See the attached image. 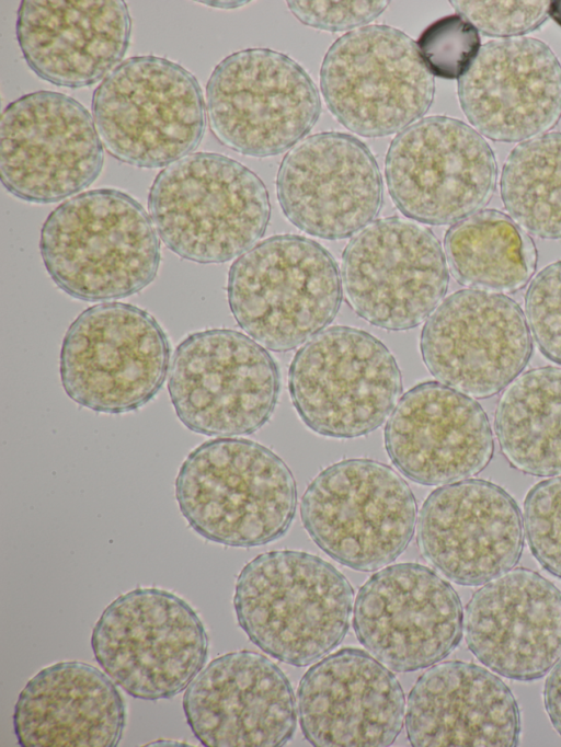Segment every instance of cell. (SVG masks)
<instances>
[{
  "instance_id": "cell-25",
  "label": "cell",
  "mask_w": 561,
  "mask_h": 747,
  "mask_svg": "<svg viewBox=\"0 0 561 747\" xmlns=\"http://www.w3.org/2000/svg\"><path fill=\"white\" fill-rule=\"evenodd\" d=\"M465 634L491 670L517 680L540 678L561 659V593L531 570H510L472 595Z\"/></svg>"
},
{
  "instance_id": "cell-29",
  "label": "cell",
  "mask_w": 561,
  "mask_h": 747,
  "mask_svg": "<svg viewBox=\"0 0 561 747\" xmlns=\"http://www.w3.org/2000/svg\"><path fill=\"white\" fill-rule=\"evenodd\" d=\"M504 457L531 475H561V368L520 373L502 394L494 418Z\"/></svg>"
},
{
  "instance_id": "cell-3",
  "label": "cell",
  "mask_w": 561,
  "mask_h": 747,
  "mask_svg": "<svg viewBox=\"0 0 561 747\" xmlns=\"http://www.w3.org/2000/svg\"><path fill=\"white\" fill-rule=\"evenodd\" d=\"M175 497L190 527L230 547L263 545L283 537L295 516L297 489L288 466L244 438H215L188 453Z\"/></svg>"
},
{
  "instance_id": "cell-12",
  "label": "cell",
  "mask_w": 561,
  "mask_h": 747,
  "mask_svg": "<svg viewBox=\"0 0 561 747\" xmlns=\"http://www.w3.org/2000/svg\"><path fill=\"white\" fill-rule=\"evenodd\" d=\"M278 366L257 342L230 329L188 334L176 347L168 390L176 416L207 436L250 435L272 416Z\"/></svg>"
},
{
  "instance_id": "cell-32",
  "label": "cell",
  "mask_w": 561,
  "mask_h": 747,
  "mask_svg": "<svg viewBox=\"0 0 561 747\" xmlns=\"http://www.w3.org/2000/svg\"><path fill=\"white\" fill-rule=\"evenodd\" d=\"M416 45L433 76L459 79L477 56L481 42L478 30L469 21L453 14L427 26Z\"/></svg>"
},
{
  "instance_id": "cell-9",
  "label": "cell",
  "mask_w": 561,
  "mask_h": 747,
  "mask_svg": "<svg viewBox=\"0 0 561 747\" xmlns=\"http://www.w3.org/2000/svg\"><path fill=\"white\" fill-rule=\"evenodd\" d=\"M288 390L302 422L332 438L377 429L402 392L399 366L387 346L366 331L337 325L308 341L294 356Z\"/></svg>"
},
{
  "instance_id": "cell-6",
  "label": "cell",
  "mask_w": 561,
  "mask_h": 747,
  "mask_svg": "<svg viewBox=\"0 0 561 747\" xmlns=\"http://www.w3.org/2000/svg\"><path fill=\"white\" fill-rule=\"evenodd\" d=\"M92 115L107 152L137 168L157 169L187 156L206 128L197 79L181 65L135 56L107 74L92 96Z\"/></svg>"
},
{
  "instance_id": "cell-33",
  "label": "cell",
  "mask_w": 561,
  "mask_h": 747,
  "mask_svg": "<svg viewBox=\"0 0 561 747\" xmlns=\"http://www.w3.org/2000/svg\"><path fill=\"white\" fill-rule=\"evenodd\" d=\"M523 524L534 556L561 577V475L541 481L528 492Z\"/></svg>"
},
{
  "instance_id": "cell-17",
  "label": "cell",
  "mask_w": 561,
  "mask_h": 747,
  "mask_svg": "<svg viewBox=\"0 0 561 747\" xmlns=\"http://www.w3.org/2000/svg\"><path fill=\"white\" fill-rule=\"evenodd\" d=\"M420 348L437 380L484 399L520 375L533 343L516 301L503 294L469 288L448 296L428 317Z\"/></svg>"
},
{
  "instance_id": "cell-15",
  "label": "cell",
  "mask_w": 561,
  "mask_h": 747,
  "mask_svg": "<svg viewBox=\"0 0 561 747\" xmlns=\"http://www.w3.org/2000/svg\"><path fill=\"white\" fill-rule=\"evenodd\" d=\"M103 143L93 116L73 97L36 91L11 102L0 119V175L13 196L50 204L99 176Z\"/></svg>"
},
{
  "instance_id": "cell-23",
  "label": "cell",
  "mask_w": 561,
  "mask_h": 747,
  "mask_svg": "<svg viewBox=\"0 0 561 747\" xmlns=\"http://www.w3.org/2000/svg\"><path fill=\"white\" fill-rule=\"evenodd\" d=\"M302 733L313 746L391 745L405 700L397 677L363 650L346 647L311 666L297 691Z\"/></svg>"
},
{
  "instance_id": "cell-19",
  "label": "cell",
  "mask_w": 561,
  "mask_h": 747,
  "mask_svg": "<svg viewBox=\"0 0 561 747\" xmlns=\"http://www.w3.org/2000/svg\"><path fill=\"white\" fill-rule=\"evenodd\" d=\"M277 197L287 219L311 235L340 240L371 223L382 205V180L370 149L339 131L314 134L283 159Z\"/></svg>"
},
{
  "instance_id": "cell-26",
  "label": "cell",
  "mask_w": 561,
  "mask_h": 747,
  "mask_svg": "<svg viewBox=\"0 0 561 747\" xmlns=\"http://www.w3.org/2000/svg\"><path fill=\"white\" fill-rule=\"evenodd\" d=\"M131 18L122 0H24L16 38L30 69L58 87H89L124 58Z\"/></svg>"
},
{
  "instance_id": "cell-8",
  "label": "cell",
  "mask_w": 561,
  "mask_h": 747,
  "mask_svg": "<svg viewBox=\"0 0 561 747\" xmlns=\"http://www.w3.org/2000/svg\"><path fill=\"white\" fill-rule=\"evenodd\" d=\"M300 514L308 535L324 553L353 570L370 572L393 562L409 545L416 501L389 466L345 459L311 481Z\"/></svg>"
},
{
  "instance_id": "cell-27",
  "label": "cell",
  "mask_w": 561,
  "mask_h": 747,
  "mask_svg": "<svg viewBox=\"0 0 561 747\" xmlns=\"http://www.w3.org/2000/svg\"><path fill=\"white\" fill-rule=\"evenodd\" d=\"M412 746H496L518 744L517 702L496 675L471 663L449 660L420 676L405 714Z\"/></svg>"
},
{
  "instance_id": "cell-1",
  "label": "cell",
  "mask_w": 561,
  "mask_h": 747,
  "mask_svg": "<svg viewBox=\"0 0 561 747\" xmlns=\"http://www.w3.org/2000/svg\"><path fill=\"white\" fill-rule=\"evenodd\" d=\"M39 250L55 285L83 301L135 295L160 264L152 219L116 188L83 192L56 207L42 227Z\"/></svg>"
},
{
  "instance_id": "cell-18",
  "label": "cell",
  "mask_w": 561,
  "mask_h": 747,
  "mask_svg": "<svg viewBox=\"0 0 561 747\" xmlns=\"http://www.w3.org/2000/svg\"><path fill=\"white\" fill-rule=\"evenodd\" d=\"M462 623L455 589L419 563L378 571L355 599L358 641L394 671H414L444 659L460 642Z\"/></svg>"
},
{
  "instance_id": "cell-20",
  "label": "cell",
  "mask_w": 561,
  "mask_h": 747,
  "mask_svg": "<svg viewBox=\"0 0 561 747\" xmlns=\"http://www.w3.org/2000/svg\"><path fill=\"white\" fill-rule=\"evenodd\" d=\"M417 540L426 560L447 578L480 585L518 562L524 524L507 492L494 483L468 479L427 496L419 516Z\"/></svg>"
},
{
  "instance_id": "cell-22",
  "label": "cell",
  "mask_w": 561,
  "mask_h": 747,
  "mask_svg": "<svg viewBox=\"0 0 561 747\" xmlns=\"http://www.w3.org/2000/svg\"><path fill=\"white\" fill-rule=\"evenodd\" d=\"M458 99L480 135L526 141L547 134L561 118V66L537 38L491 41L458 79Z\"/></svg>"
},
{
  "instance_id": "cell-4",
  "label": "cell",
  "mask_w": 561,
  "mask_h": 747,
  "mask_svg": "<svg viewBox=\"0 0 561 747\" xmlns=\"http://www.w3.org/2000/svg\"><path fill=\"white\" fill-rule=\"evenodd\" d=\"M148 207L163 243L184 260L225 263L261 239L271 217L267 189L240 162L195 152L156 176Z\"/></svg>"
},
{
  "instance_id": "cell-35",
  "label": "cell",
  "mask_w": 561,
  "mask_h": 747,
  "mask_svg": "<svg viewBox=\"0 0 561 747\" xmlns=\"http://www.w3.org/2000/svg\"><path fill=\"white\" fill-rule=\"evenodd\" d=\"M459 15L493 37H518L538 28L551 14V1H450Z\"/></svg>"
},
{
  "instance_id": "cell-37",
  "label": "cell",
  "mask_w": 561,
  "mask_h": 747,
  "mask_svg": "<svg viewBox=\"0 0 561 747\" xmlns=\"http://www.w3.org/2000/svg\"><path fill=\"white\" fill-rule=\"evenodd\" d=\"M543 700L549 719L561 736V659L546 679Z\"/></svg>"
},
{
  "instance_id": "cell-5",
  "label": "cell",
  "mask_w": 561,
  "mask_h": 747,
  "mask_svg": "<svg viewBox=\"0 0 561 747\" xmlns=\"http://www.w3.org/2000/svg\"><path fill=\"white\" fill-rule=\"evenodd\" d=\"M228 302L237 323L274 352L294 349L330 324L343 298L335 260L318 242L278 234L231 265Z\"/></svg>"
},
{
  "instance_id": "cell-14",
  "label": "cell",
  "mask_w": 561,
  "mask_h": 747,
  "mask_svg": "<svg viewBox=\"0 0 561 747\" xmlns=\"http://www.w3.org/2000/svg\"><path fill=\"white\" fill-rule=\"evenodd\" d=\"M385 174L389 194L405 217L442 226L458 222L491 200L497 166L493 150L476 129L435 115L393 138Z\"/></svg>"
},
{
  "instance_id": "cell-11",
  "label": "cell",
  "mask_w": 561,
  "mask_h": 747,
  "mask_svg": "<svg viewBox=\"0 0 561 747\" xmlns=\"http://www.w3.org/2000/svg\"><path fill=\"white\" fill-rule=\"evenodd\" d=\"M332 115L364 137L402 131L431 107L435 83L416 43L389 25H367L337 38L320 69Z\"/></svg>"
},
{
  "instance_id": "cell-2",
  "label": "cell",
  "mask_w": 561,
  "mask_h": 747,
  "mask_svg": "<svg viewBox=\"0 0 561 747\" xmlns=\"http://www.w3.org/2000/svg\"><path fill=\"white\" fill-rule=\"evenodd\" d=\"M353 588L321 558L301 551L262 553L241 570L237 620L264 653L298 667L333 651L350 627Z\"/></svg>"
},
{
  "instance_id": "cell-16",
  "label": "cell",
  "mask_w": 561,
  "mask_h": 747,
  "mask_svg": "<svg viewBox=\"0 0 561 747\" xmlns=\"http://www.w3.org/2000/svg\"><path fill=\"white\" fill-rule=\"evenodd\" d=\"M341 271L354 311L390 331L413 329L428 319L449 281L436 235L396 216L375 220L357 233L343 252Z\"/></svg>"
},
{
  "instance_id": "cell-21",
  "label": "cell",
  "mask_w": 561,
  "mask_h": 747,
  "mask_svg": "<svg viewBox=\"0 0 561 747\" xmlns=\"http://www.w3.org/2000/svg\"><path fill=\"white\" fill-rule=\"evenodd\" d=\"M182 704L194 736L207 747H278L296 729L287 677L252 651L213 659L187 686Z\"/></svg>"
},
{
  "instance_id": "cell-7",
  "label": "cell",
  "mask_w": 561,
  "mask_h": 747,
  "mask_svg": "<svg viewBox=\"0 0 561 747\" xmlns=\"http://www.w3.org/2000/svg\"><path fill=\"white\" fill-rule=\"evenodd\" d=\"M94 658L136 699H170L204 667L208 636L196 611L175 594L139 587L114 599L94 624Z\"/></svg>"
},
{
  "instance_id": "cell-38",
  "label": "cell",
  "mask_w": 561,
  "mask_h": 747,
  "mask_svg": "<svg viewBox=\"0 0 561 747\" xmlns=\"http://www.w3.org/2000/svg\"><path fill=\"white\" fill-rule=\"evenodd\" d=\"M551 14L554 16V19L561 24V1L559 2H552L551 4Z\"/></svg>"
},
{
  "instance_id": "cell-10",
  "label": "cell",
  "mask_w": 561,
  "mask_h": 747,
  "mask_svg": "<svg viewBox=\"0 0 561 747\" xmlns=\"http://www.w3.org/2000/svg\"><path fill=\"white\" fill-rule=\"evenodd\" d=\"M171 348L158 321L130 303L103 302L82 311L68 327L59 372L67 395L99 413L144 406L162 388Z\"/></svg>"
},
{
  "instance_id": "cell-30",
  "label": "cell",
  "mask_w": 561,
  "mask_h": 747,
  "mask_svg": "<svg viewBox=\"0 0 561 747\" xmlns=\"http://www.w3.org/2000/svg\"><path fill=\"white\" fill-rule=\"evenodd\" d=\"M444 248L454 277L473 289L515 292L536 269L534 242L496 209H481L454 223L445 234Z\"/></svg>"
},
{
  "instance_id": "cell-36",
  "label": "cell",
  "mask_w": 561,
  "mask_h": 747,
  "mask_svg": "<svg viewBox=\"0 0 561 747\" xmlns=\"http://www.w3.org/2000/svg\"><path fill=\"white\" fill-rule=\"evenodd\" d=\"M388 1H288V9L302 24L339 32L365 25L378 18Z\"/></svg>"
},
{
  "instance_id": "cell-24",
  "label": "cell",
  "mask_w": 561,
  "mask_h": 747,
  "mask_svg": "<svg viewBox=\"0 0 561 747\" xmlns=\"http://www.w3.org/2000/svg\"><path fill=\"white\" fill-rule=\"evenodd\" d=\"M393 466L422 485H444L482 471L493 453L481 405L442 382L426 381L405 392L385 427Z\"/></svg>"
},
{
  "instance_id": "cell-13",
  "label": "cell",
  "mask_w": 561,
  "mask_h": 747,
  "mask_svg": "<svg viewBox=\"0 0 561 747\" xmlns=\"http://www.w3.org/2000/svg\"><path fill=\"white\" fill-rule=\"evenodd\" d=\"M206 111L215 137L244 156L266 158L290 149L317 123L321 103L306 70L270 48L224 58L206 84Z\"/></svg>"
},
{
  "instance_id": "cell-34",
  "label": "cell",
  "mask_w": 561,
  "mask_h": 747,
  "mask_svg": "<svg viewBox=\"0 0 561 747\" xmlns=\"http://www.w3.org/2000/svg\"><path fill=\"white\" fill-rule=\"evenodd\" d=\"M525 309L539 350L561 365V261L535 276L526 291Z\"/></svg>"
},
{
  "instance_id": "cell-31",
  "label": "cell",
  "mask_w": 561,
  "mask_h": 747,
  "mask_svg": "<svg viewBox=\"0 0 561 747\" xmlns=\"http://www.w3.org/2000/svg\"><path fill=\"white\" fill-rule=\"evenodd\" d=\"M501 197L511 218L542 239H561V133L523 141L506 158Z\"/></svg>"
},
{
  "instance_id": "cell-28",
  "label": "cell",
  "mask_w": 561,
  "mask_h": 747,
  "mask_svg": "<svg viewBox=\"0 0 561 747\" xmlns=\"http://www.w3.org/2000/svg\"><path fill=\"white\" fill-rule=\"evenodd\" d=\"M115 685L83 662H59L41 669L14 706L18 743L23 747L117 746L126 710Z\"/></svg>"
}]
</instances>
